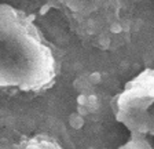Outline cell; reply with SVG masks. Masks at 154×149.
<instances>
[{"instance_id":"cell-1","label":"cell","mask_w":154,"mask_h":149,"mask_svg":"<svg viewBox=\"0 0 154 149\" xmlns=\"http://www.w3.org/2000/svg\"><path fill=\"white\" fill-rule=\"evenodd\" d=\"M57 61L33 20L8 4L0 7V86L23 93L50 88Z\"/></svg>"},{"instance_id":"cell-2","label":"cell","mask_w":154,"mask_h":149,"mask_svg":"<svg viewBox=\"0 0 154 149\" xmlns=\"http://www.w3.org/2000/svg\"><path fill=\"white\" fill-rule=\"evenodd\" d=\"M114 108L119 122L131 134L127 149H154V69L128 81Z\"/></svg>"},{"instance_id":"cell-3","label":"cell","mask_w":154,"mask_h":149,"mask_svg":"<svg viewBox=\"0 0 154 149\" xmlns=\"http://www.w3.org/2000/svg\"><path fill=\"white\" fill-rule=\"evenodd\" d=\"M70 21L74 30L87 40H112L120 22V0H52Z\"/></svg>"},{"instance_id":"cell-4","label":"cell","mask_w":154,"mask_h":149,"mask_svg":"<svg viewBox=\"0 0 154 149\" xmlns=\"http://www.w3.org/2000/svg\"><path fill=\"white\" fill-rule=\"evenodd\" d=\"M3 149H62L55 142L45 138H30L23 139L21 142L10 144L8 146H3Z\"/></svg>"}]
</instances>
